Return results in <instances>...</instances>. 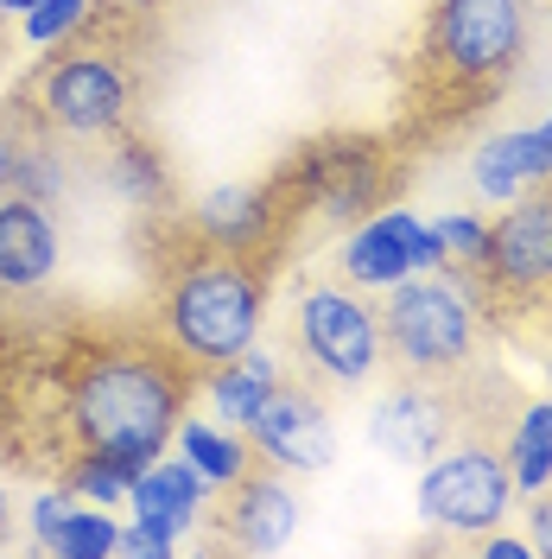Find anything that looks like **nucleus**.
I'll return each mask as SVG.
<instances>
[{
	"label": "nucleus",
	"instance_id": "nucleus-13",
	"mask_svg": "<svg viewBox=\"0 0 552 559\" xmlns=\"http://www.w3.org/2000/svg\"><path fill=\"white\" fill-rule=\"evenodd\" d=\"M286 216H299L286 198V178L279 185H216L204 191V204L191 210V236L209 248H229V254H274Z\"/></svg>",
	"mask_w": 552,
	"mask_h": 559
},
{
	"label": "nucleus",
	"instance_id": "nucleus-28",
	"mask_svg": "<svg viewBox=\"0 0 552 559\" xmlns=\"http://www.w3.org/2000/svg\"><path fill=\"white\" fill-rule=\"evenodd\" d=\"M76 502H83V496H76L70 484L64 489H38V496H33V547H45V540H51V527L64 522Z\"/></svg>",
	"mask_w": 552,
	"mask_h": 559
},
{
	"label": "nucleus",
	"instance_id": "nucleus-31",
	"mask_svg": "<svg viewBox=\"0 0 552 559\" xmlns=\"http://www.w3.org/2000/svg\"><path fill=\"white\" fill-rule=\"evenodd\" d=\"M483 554H489V559H540V554H533V540H515V534H495V527L483 534Z\"/></svg>",
	"mask_w": 552,
	"mask_h": 559
},
{
	"label": "nucleus",
	"instance_id": "nucleus-5",
	"mask_svg": "<svg viewBox=\"0 0 552 559\" xmlns=\"http://www.w3.org/2000/svg\"><path fill=\"white\" fill-rule=\"evenodd\" d=\"M527 33H533V0H432L425 20V70L457 90H502L527 58Z\"/></svg>",
	"mask_w": 552,
	"mask_h": 559
},
{
	"label": "nucleus",
	"instance_id": "nucleus-33",
	"mask_svg": "<svg viewBox=\"0 0 552 559\" xmlns=\"http://www.w3.org/2000/svg\"><path fill=\"white\" fill-rule=\"evenodd\" d=\"M7 522H13V502H7V484H0V540H7Z\"/></svg>",
	"mask_w": 552,
	"mask_h": 559
},
{
	"label": "nucleus",
	"instance_id": "nucleus-11",
	"mask_svg": "<svg viewBox=\"0 0 552 559\" xmlns=\"http://www.w3.org/2000/svg\"><path fill=\"white\" fill-rule=\"evenodd\" d=\"M292 210H317V216H331V223H362L369 210H381L387 198V159H381L369 140H337V146H317L305 153L299 166H292Z\"/></svg>",
	"mask_w": 552,
	"mask_h": 559
},
{
	"label": "nucleus",
	"instance_id": "nucleus-7",
	"mask_svg": "<svg viewBox=\"0 0 552 559\" xmlns=\"http://www.w3.org/2000/svg\"><path fill=\"white\" fill-rule=\"evenodd\" d=\"M515 502V471L495 439H457L425 457L419 471V522L445 534H489L508 522Z\"/></svg>",
	"mask_w": 552,
	"mask_h": 559
},
{
	"label": "nucleus",
	"instance_id": "nucleus-26",
	"mask_svg": "<svg viewBox=\"0 0 552 559\" xmlns=\"http://www.w3.org/2000/svg\"><path fill=\"white\" fill-rule=\"evenodd\" d=\"M432 229H439V242H445V267H477V261H483L489 223L477 210H445Z\"/></svg>",
	"mask_w": 552,
	"mask_h": 559
},
{
	"label": "nucleus",
	"instance_id": "nucleus-21",
	"mask_svg": "<svg viewBox=\"0 0 552 559\" xmlns=\"http://www.w3.org/2000/svg\"><path fill=\"white\" fill-rule=\"evenodd\" d=\"M508 471H515V496H540L552 489V401H527L508 426Z\"/></svg>",
	"mask_w": 552,
	"mask_h": 559
},
{
	"label": "nucleus",
	"instance_id": "nucleus-9",
	"mask_svg": "<svg viewBox=\"0 0 552 559\" xmlns=\"http://www.w3.org/2000/svg\"><path fill=\"white\" fill-rule=\"evenodd\" d=\"M337 267H344L349 286L387 293L394 280L445 267V242H439V229L419 210L387 204V210H369L362 223H349V242H344V261Z\"/></svg>",
	"mask_w": 552,
	"mask_h": 559
},
{
	"label": "nucleus",
	"instance_id": "nucleus-24",
	"mask_svg": "<svg viewBox=\"0 0 552 559\" xmlns=\"http://www.w3.org/2000/svg\"><path fill=\"white\" fill-rule=\"evenodd\" d=\"M13 191L20 198H38V204H58L70 191V153H64V140H51V134H26V146H20V173H13Z\"/></svg>",
	"mask_w": 552,
	"mask_h": 559
},
{
	"label": "nucleus",
	"instance_id": "nucleus-10",
	"mask_svg": "<svg viewBox=\"0 0 552 559\" xmlns=\"http://www.w3.org/2000/svg\"><path fill=\"white\" fill-rule=\"evenodd\" d=\"M261 464H274L286 477H317L337 464V419L324 407V394L305 382H279L274 401L242 426Z\"/></svg>",
	"mask_w": 552,
	"mask_h": 559
},
{
	"label": "nucleus",
	"instance_id": "nucleus-30",
	"mask_svg": "<svg viewBox=\"0 0 552 559\" xmlns=\"http://www.w3.org/2000/svg\"><path fill=\"white\" fill-rule=\"evenodd\" d=\"M527 522H533V554L552 559V489L533 496V515H527Z\"/></svg>",
	"mask_w": 552,
	"mask_h": 559
},
{
	"label": "nucleus",
	"instance_id": "nucleus-3",
	"mask_svg": "<svg viewBox=\"0 0 552 559\" xmlns=\"http://www.w3.org/2000/svg\"><path fill=\"white\" fill-rule=\"evenodd\" d=\"M381 337L407 376L457 382L483 337V299H477L470 267H432V274L394 280L381 299Z\"/></svg>",
	"mask_w": 552,
	"mask_h": 559
},
{
	"label": "nucleus",
	"instance_id": "nucleus-32",
	"mask_svg": "<svg viewBox=\"0 0 552 559\" xmlns=\"http://www.w3.org/2000/svg\"><path fill=\"white\" fill-rule=\"evenodd\" d=\"M26 7H33V0H0V20H20Z\"/></svg>",
	"mask_w": 552,
	"mask_h": 559
},
{
	"label": "nucleus",
	"instance_id": "nucleus-4",
	"mask_svg": "<svg viewBox=\"0 0 552 559\" xmlns=\"http://www.w3.org/2000/svg\"><path fill=\"white\" fill-rule=\"evenodd\" d=\"M13 108L33 121L38 134L64 140V146H76V140H115V134H128V121H134V70L121 64V51L76 38V45H58L20 83Z\"/></svg>",
	"mask_w": 552,
	"mask_h": 559
},
{
	"label": "nucleus",
	"instance_id": "nucleus-22",
	"mask_svg": "<svg viewBox=\"0 0 552 559\" xmlns=\"http://www.w3.org/2000/svg\"><path fill=\"white\" fill-rule=\"evenodd\" d=\"M96 20H103V0H33L20 13V38L33 51H58V45H76Z\"/></svg>",
	"mask_w": 552,
	"mask_h": 559
},
{
	"label": "nucleus",
	"instance_id": "nucleus-18",
	"mask_svg": "<svg viewBox=\"0 0 552 559\" xmlns=\"http://www.w3.org/2000/svg\"><path fill=\"white\" fill-rule=\"evenodd\" d=\"M279 382H286V362H279V356H267L261 344L236 349L229 362H216V369H204V376H197L209 414L223 419V426H248V419L274 401Z\"/></svg>",
	"mask_w": 552,
	"mask_h": 559
},
{
	"label": "nucleus",
	"instance_id": "nucleus-20",
	"mask_svg": "<svg viewBox=\"0 0 552 559\" xmlns=\"http://www.w3.org/2000/svg\"><path fill=\"white\" fill-rule=\"evenodd\" d=\"M108 185H115L121 204L146 210V216H166V210L178 204V185H172L166 153H159L153 140H140V134H115L108 140Z\"/></svg>",
	"mask_w": 552,
	"mask_h": 559
},
{
	"label": "nucleus",
	"instance_id": "nucleus-27",
	"mask_svg": "<svg viewBox=\"0 0 552 559\" xmlns=\"http://www.w3.org/2000/svg\"><path fill=\"white\" fill-rule=\"evenodd\" d=\"M178 540L184 534H172V527H159V522H128L121 527V540H115V554H128V559H166V554H178Z\"/></svg>",
	"mask_w": 552,
	"mask_h": 559
},
{
	"label": "nucleus",
	"instance_id": "nucleus-6",
	"mask_svg": "<svg viewBox=\"0 0 552 559\" xmlns=\"http://www.w3.org/2000/svg\"><path fill=\"white\" fill-rule=\"evenodd\" d=\"M292 344H299V356H305V369L317 382L362 388L387 356L381 306H369L362 286H349V280H317L292 306Z\"/></svg>",
	"mask_w": 552,
	"mask_h": 559
},
{
	"label": "nucleus",
	"instance_id": "nucleus-36",
	"mask_svg": "<svg viewBox=\"0 0 552 559\" xmlns=\"http://www.w3.org/2000/svg\"><path fill=\"white\" fill-rule=\"evenodd\" d=\"M540 140H547V146H552V115H547V121H540Z\"/></svg>",
	"mask_w": 552,
	"mask_h": 559
},
{
	"label": "nucleus",
	"instance_id": "nucleus-1",
	"mask_svg": "<svg viewBox=\"0 0 552 559\" xmlns=\"http://www.w3.org/2000/svg\"><path fill=\"white\" fill-rule=\"evenodd\" d=\"M197 369L166 337H103L83 344L64 369L70 452H115L153 464L172 452L178 419L191 414Z\"/></svg>",
	"mask_w": 552,
	"mask_h": 559
},
{
	"label": "nucleus",
	"instance_id": "nucleus-38",
	"mask_svg": "<svg viewBox=\"0 0 552 559\" xmlns=\"http://www.w3.org/2000/svg\"><path fill=\"white\" fill-rule=\"evenodd\" d=\"M547 20H552V7H547Z\"/></svg>",
	"mask_w": 552,
	"mask_h": 559
},
{
	"label": "nucleus",
	"instance_id": "nucleus-29",
	"mask_svg": "<svg viewBox=\"0 0 552 559\" xmlns=\"http://www.w3.org/2000/svg\"><path fill=\"white\" fill-rule=\"evenodd\" d=\"M33 134V121L20 108H0V191H13V173H20V146Z\"/></svg>",
	"mask_w": 552,
	"mask_h": 559
},
{
	"label": "nucleus",
	"instance_id": "nucleus-8",
	"mask_svg": "<svg viewBox=\"0 0 552 559\" xmlns=\"http://www.w3.org/2000/svg\"><path fill=\"white\" fill-rule=\"evenodd\" d=\"M470 280H477L483 312H495V306H533V299L552 293V178L533 185V191H520L515 204H502Z\"/></svg>",
	"mask_w": 552,
	"mask_h": 559
},
{
	"label": "nucleus",
	"instance_id": "nucleus-15",
	"mask_svg": "<svg viewBox=\"0 0 552 559\" xmlns=\"http://www.w3.org/2000/svg\"><path fill=\"white\" fill-rule=\"evenodd\" d=\"M64 261V229L51 204L0 191V293H38Z\"/></svg>",
	"mask_w": 552,
	"mask_h": 559
},
{
	"label": "nucleus",
	"instance_id": "nucleus-23",
	"mask_svg": "<svg viewBox=\"0 0 552 559\" xmlns=\"http://www.w3.org/2000/svg\"><path fill=\"white\" fill-rule=\"evenodd\" d=\"M115 540H121V527H115V515H108L103 502H76L64 522L51 527V540H45L38 554H51V559H108Z\"/></svg>",
	"mask_w": 552,
	"mask_h": 559
},
{
	"label": "nucleus",
	"instance_id": "nucleus-17",
	"mask_svg": "<svg viewBox=\"0 0 552 559\" xmlns=\"http://www.w3.org/2000/svg\"><path fill=\"white\" fill-rule=\"evenodd\" d=\"M552 178V146L540 140V128H508V134H489L470 153V185L483 204H515L520 191L547 185Z\"/></svg>",
	"mask_w": 552,
	"mask_h": 559
},
{
	"label": "nucleus",
	"instance_id": "nucleus-12",
	"mask_svg": "<svg viewBox=\"0 0 552 559\" xmlns=\"http://www.w3.org/2000/svg\"><path fill=\"white\" fill-rule=\"evenodd\" d=\"M451 432H457V394H451V382H432V376L394 382L369 414V439L394 464H425L432 452L451 445Z\"/></svg>",
	"mask_w": 552,
	"mask_h": 559
},
{
	"label": "nucleus",
	"instance_id": "nucleus-34",
	"mask_svg": "<svg viewBox=\"0 0 552 559\" xmlns=\"http://www.w3.org/2000/svg\"><path fill=\"white\" fill-rule=\"evenodd\" d=\"M121 7H134V13H153V7H159V0H121Z\"/></svg>",
	"mask_w": 552,
	"mask_h": 559
},
{
	"label": "nucleus",
	"instance_id": "nucleus-16",
	"mask_svg": "<svg viewBox=\"0 0 552 559\" xmlns=\"http://www.w3.org/2000/svg\"><path fill=\"white\" fill-rule=\"evenodd\" d=\"M209 502H216V489L178 452H159L153 464H140L134 489H128V509H134L140 522H159V527H172V534H191L209 515Z\"/></svg>",
	"mask_w": 552,
	"mask_h": 559
},
{
	"label": "nucleus",
	"instance_id": "nucleus-2",
	"mask_svg": "<svg viewBox=\"0 0 552 559\" xmlns=\"http://www.w3.org/2000/svg\"><path fill=\"white\" fill-rule=\"evenodd\" d=\"M261 324H267V261L191 236L159 286V337L204 376L254 344Z\"/></svg>",
	"mask_w": 552,
	"mask_h": 559
},
{
	"label": "nucleus",
	"instance_id": "nucleus-25",
	"mask_svg": "<svg viewBox=\"0 0 552 559\" xmlns=\"http://www.w3.org/2000/svg\"><path fill=\"white\" fill-rule=\"evenodd\" d=\"M134 477H140V464L134 457H115V452H70V471H64V484L76 489L83 502H103V509L128 502Z\"/></svg>",
	"mask_w": 552,
	"mask_h": 559
},
{
	"label": "nucleus",
	"instance_id": "nucleus-37",
	"mask_svg": "<svg viewBox=\"0 0 552 559\" xmlns=\"http://www.w3.org/2000/svg\"><path fill=\"white\" fill-rule=\"evenodd\" d=\"M547 388H552V356H547Z\"/></svg>",
	"mask_w": 552,
	"mask_h": 559
},
{
	"label": "nucleus",
	"instance_id": "nucleus-19",
	"mask_svg": "<svg viewBox=\"0 0 552 559\" xmlns=\"http://www.w3.org/2000/svg\"><path fill=\"white\" fill-rule=\"evenodd\" d=\"M172 452L204 477L216 496L236 484V477H248L254 471V445H248L242 426H223V419H204V414H184L172 432Z\"/></svg>",
	"mask_w": 552,
	"mask_h": 559
},
{
	"label": "nucleus",
	"instance_id": "nucleus-14",
	"mask_svg": "<svg viewBox=\"0 0 552 559\" xmlns=\"http://www.w3.org/2000/svg\"><path fill=\"white\" fill-rule=\"evenodd\" d=\"M216 527H223V547L236 554H279L292 534H299V496L286 484V471H248L223 489L216 502Z\"/></svg>",
	"mask_w": 552,
	"mask_h": 559
},
{
	"label": "nucleus",
	"instance_id": "nucleus-35",
	"mask_svg": "<svg viewBox=\"0 0 552 559\" xmlns=\"http://www.w3.org/2000/svg\"><path fill=\"white\" fill-rule=\"evenodd\" d=\"M7 58H13V45H7V33H0V76H7Z\"/></svg>",
	"mask_w": 552,
	"mask_h": 559
}]
</instances>
